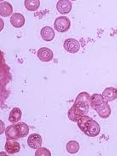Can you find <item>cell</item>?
Returning a JSON list of instances; mask_svg holds the SVG:
<instances>
[{"label":"cell","instance_id":"30bf717a","mask_svg":"<svg viewBox=\"0 0 117 156\" xmlns=\"http://www.w3.org/2000/svg\"><path fill=\"white\" fill-rule=\"evenodd\" d=\"M10 21L12 26L15 28H19L24 25L25 19L22 14L15 12L12 14L11 17Z\"/></svg>","mask_w":117,"mask_h":156},{"label":"cell","instance_id":"8992f818","mask_svg":"<svg viewBox=\"0 0 117 156\" xmlns=\"http://www.w3.org/2000/svg\"><path fill=\"white\" fill-rule=\"evenodd\" d=\"M39 59L43 62H49L52 61L53 57V53L49 48L43 47L38 50L37 53Z\"/></svg>","mask_w":117,"mask_h":156},{"label":"cell","instance_id":"ba28073f","mask_svg":"<svg viewBox=\"0 0 117 156\" xmlns=\"http://www.w3.org/2000/svg\"><path fill=\"white\" fill-rule=\"evenodd\" d=\"M98 114L99 116L102 119H106L110 116L112 111L110 106L108 102L105 101L100 106L96 108L94 110Z\"/></svg>","mask_w":117,"mask_h":156},{"label":"cell","instance_id":"5b68a950","mask_svg":"<svg viewBox=\"0 0 117 156\" xmlns=\"http://www.w3.org/2000/svg\"><path fill=\"white\" fill-rule=\"evenodd\" d=\"M64 49L70 53H77L80 48V44L78 41L73 38H69L64 41Z\"/></svg>","mask_w":117,"mask_h":156},{"label":"cell","instance_id":"2e32d148","mask_svg":"<svg viewBox=\"0 0 117 156\" xmlns=\"http://www.w3.org/2000/svg\"><path fill=\"white\" fill-rule=\"evenodd\" d=\"M22 112L20 109L14 108L11 111L9 115V120L12 123H16L21 120Z\"/></svg>","mask_w":117,"mask_h":156},{"label":"cell","instance_id":"9a60e30c","mask_svg":"<svg viewBox=\"0 0 117 156\" xmlns=\"http://www.w3.org/2000/svg\"><path fill=\"white\" fill-rule=\"evenodd\" d=\"M103 96L100 94H95L91 96L90 98V106L95 110L105 102Z\"/></svg>","mask_w":117,"mask_h":156},{"label":"cell","instance_id":"277c9868","mask_svg":"<svg viewBox=\"0 0 117 156\" xmlns=\"http://www.w3.org/2000/svg\"><path fill=\"white\" fill-rule=\"evenodd\" d=\"M71 21L66 16H60L57 18L54 23V28L60 33L66 32L71 27Z\"/></svg>","mask_w":117,"mask_h":156},{"label":"cell","instance_id":"52a82bcc","mask_svg":"<svg viewBox=\"0 0 117 156\" xmlns=\"http://www.w3.org/2000/svg\"><path fill=\"white\" fill-rule=\"evenodd\" d=\"M41 136L37 133H33L28 137L27 143L29 147L35 150L40 147L42 144Z\"/></svg>","mask_w":117,"mask_h":156},{"label":"cell","instance_id":"5bb4252c","mask_svg":"<svg viewBox=\"0 0 117 156\" xmlns=\"http://www.w3.org/2000/svg\"><path fill=\"white\" fill-rule=\"evenodd\" d=\"M5 148L8 154H13L19 151L20 146L17 141L8 140L6 141Z\"/></svg>","mask_w":117,"mask_h":156},{"label":"cell","instance_id":"7c38bea8","mask_svg":"<svg viewBox=\"0 0 117 156\" xmlns=\"http://www.w3.org/2000/svg\"><path fill=\"white\" fill-rule=\"evenodd\" d=\"M102 95L105 101L108 102L114 101L117 98L116 89L113 87L106 88Z\"/></svg>","mask_w":117,"mask_h":156},{"label":"cell","instance_id":"4fadbf2b","mask_svg":"<svg viewBox=\"0 0 117 156\" xmlns=\"http://www.w3.org/2000/svg\"><path fill=\"white\" fill-rule=\"evenodd\" d=\"M13 12V8L11 4L8 2L0 3V15L2 17H9Z\"/></svg>","mask_w":117,"mask_h":156},{"label":"cell","instance_id":"d6986e66","mask_svg":"<svg viewBox=\"0 0 117 156\" xmlns=\"http://www.w3.org/2000/svg\"><path fill=\"white\" fill-rule=\"evenodd\" d=\"M35 156H51L50 151L44 147H41L36 150Z\"/></svg>","mask_w":117,"mask_h":156},{"label":"cell","instance_id":"ffe728a7","mask_svg":"<svg viewBox=\"0 0 117 156\" xmlns=\"http://www.w3.org/2000/svg\"><path fill=\"white\" fill-rule=\"evenodd\" d=\"M116 90V94H117V88Z\"/></svg>","mask_w":117,"mask_h":156},{"label":"cell","instance_id":"8fae6325","mask_svg":"<svg viewBox=\"0 0 117 156\" xmlns=\"http://www.w3.org/2000/svg\"><path fill=\"white\" fill-rule=\"evenodd\" d=\"M40 36L43 40L49 42L53 40L55 36V32L52 27L46 26L41 29Z\"/></svg>","mask_w":117,"mask_h":156},{"label":"cell","instance_id":"3957f363","mask_svg":"<svg viewBox=\"0 0 117 156\" xmlns=\"http://www.w3.org/2000/svg\"><path fill=\"white\" fill-rule=\"evenodd\" d=\"M29 132V128L28 125L22 122L8 126L5 131V135L7 141H15L26 136Z\"/></svg>","mask_w":117,"mask_h":156},{"label":"cell","instance_id":"6da1fadb","mask_svg":"<svg viewBox=\"0 0 117 156\" xmlns=\"http://www.w3.org/2000/svg\"><path fill=\"white\" fill-rule=\"evenodd\" d=\"M91 96L88 92H81L77 96L74 104L68 110V117L70 120L77 122L82 116L87 115L89 111Z\"/></svg>","mask_w":117,"mask_h":156},{"label":"cell","instance_id":"7a4b0ae2","mask_svg":"<svg viewBox=\"0 0 117 156\" xmlns=\"http://www.w3.org/2000/svg\"><path fill=\"white\" fill-rule=\"evenodd\" d=\"M77 122L80 129L88 136L94 137L100 133L101 127L99 124L89 116H82Z\"/></svg>","mask_w":117,"mask_h":156},{"label":"cell","instance_id":"ac0fdd59","mask_svg":"<svg viewBox=\"0 0 117 156\" xmlns=\"http://www.w3.org/2000/svg\"><path fill=\"white\" fill-rule=\"evenodd\" d=\"M66 149L68 153L72 154H75L80 150V144L76 141H70L67 144Z\"/></svg>","mask_w":117,"mask_h":156},{"label":"cell","instance_id":"e0dca14e","mask_svg":"<svg viewBox=\"0 0 117 156\" xmlns=\"http://www.w3.org/2000/svg\"><path fill=\"white\" fill-rule=\"evenodd\" d=\"M39 0H26L24 2L25 7L29 11L34 12L37 10L40 6Z\"/></svg>","mask_w":117,"mask_h":156},{"label":"cell","instance_id":"9c48e42d","mask_svg":"<svg viewBox=\"0 0 117 156\" xmlns=\"http://www.w3.org/2000/svg\"><path fill=\"white\" fill-rule=\"evenodd\" d=\"M56 7L59 13L67 14L71 11L72 5L71 2L68 0H60L57 2Z\"/></svg>","mask_w":117,"mask_h":156}]
</instances>
